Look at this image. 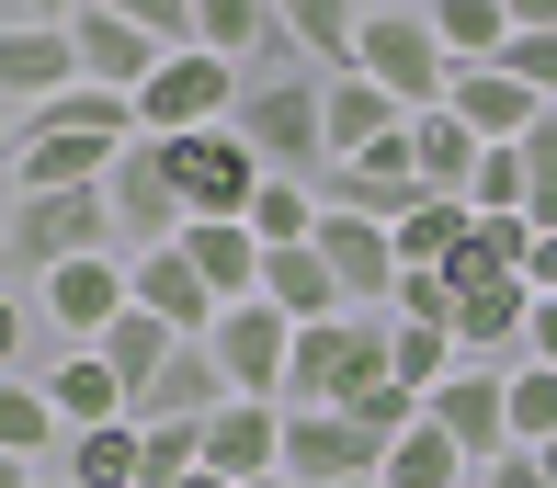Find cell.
Instances as JSON below:
<instances>
[{
    "label": "cell",
    "mask_w": 557,
    "mask_h": 488,
    "mask_svg": "<svg viewBox=\"0 0 557 488\" xmlns=\"http://www.w3.org/2000/svg\"><path fill=\"white\" fill-rule=\"evenodd\" d=\"M114 193H12V216H0V273H12V306L46 296L69 262H91V250H114Z\"/></svg>",
    "instance_id": "cell-1"
},
{
    "label": "cell",
    "mask_w": 557,
    "mask_h": 488,
    "mask_svg": "<svg viewBox=\"0 0 557 488\" xmlns=\"http://www.w3.org/2000/svg\"><path fill=\"white\" fill-rule=\"evenodd\" d=\"M398 375V329L375 318H331V329H296V364H285V409H352L364 387Z\"/></svg>",
    "instance_id": "cell-2"
},
{
    "label": "cell",
    "mask_w": 557,
    "mask_h": 488,
    "mask_svg": "<svg viewBox=\"0 0 557 488\" xmlns=\"http://www.w3.org/2000/svg\"><path fill=\"white\" fill-rule=\"evenodd\" d=\"M69 91H81V35H69V12H12L0 23V102H12V137L46 125Z\"/></svg>",
    "instance_id": "cell-3"
},
{
    "label": "cell",
    "mask_w": 557,
    "mask_h": 488,
    "mask_svg": "<svg viewBox=\"0 0 557 488\" xmlns=\"http://www.w3.org/2000/svg\"><path fill=\"white\" fill-rule=\"evenodd\" d=\"M239 91H250V68H227V58H171L160 80L137 91V125H148V148H171V137H206V125H227L239 114Z\"/></svg>",
    "instance_id": "cell-4"
},
{
    "label": "cell",
    "mask_w": 557,
    "mask_h": 488,
    "mask_svg": "<svg viewBox=\"0 0 557 488\" xmlns=\"http://www.w3.org/2000/svg\"><path fill=\"white\" fill-rule=\"evenodd\" d=\"M364 80H375V91H398L410 114H444L455 58H444L433 12H364Z\"/></svg>",
    "instance_id": "cell-5"
},
{
    "label": "cell",
    "mask_w": 557,
    "mask_h": 488,
    "mask_svg": "<svg viewBox=\"0 0 557 488\" xmlns=\"http://www.w3.org/2000/svg\"><path fill=\"white\" fill-rule=\"evenodd\" d=\"M285 477L296 488H364V477H387V443L352 409H285Z\"/></svg>",
    "instance_id": "cell-6"
},
{
    "label": "cell",
    "mask_w": 557,
    "mask_h": 488,
    "mask_svg": "<svg viewBox=\"0 0 557 488\" xmlns=\"http://www.w3.org/2000/svg\"><path fill=\"white\" fill-rule=\"evenodd\" d=\"M114 227H125V250H137V262H160V250H183L194 239V204L183 193H171V160H160V148H125V160H114Z\"/></svg>",
    "instance_id": "cell-7"
},
{
    "label": "cell",
    "mask_w": 557,
    "mask_h": 488,
    "mask_svg": "<svg viewBox=\"0 0 557 488\" xmlns=\"http://www.w3.org/2000/svg\"><path fill=\"white\" fill-rule=\"evenodd\" d=\"M69 35H81V80L91 91H125V102H137L171 68V46L148 35V12H69Z\"/></svg>",
    "instance_id": "cell-8"
},
{
    "label": "cell",
    "mask_w": 557,
    "mask_h": 488,
    "mask_svg": "<svg viewBox=\"0 0 557 488\" xmlns=\"http://www.w3.org/2000/svg\"><path fill=\"white\" fill-rule=\"evenodd\" d=\"M216 364H227V387H239V398H273V409H285L296 318H285V306H262V296H250V306H227V318H216Z\"/></svg>",
    "instance_id": "cell-9"
},
{
    "label": "cell",
    "mask_w": 557,
    "mask_h": 488,
    "mask_svg": "<svg viewBox=\"0 0 557 488\" xmlns=\"http://www.w3.org/2000/svg\"><path fill=\"white\" fill-rule=\"evenodd\" d=\"M125 148L103 137H58V125H35V137H12V193H103Z\"/></svg>",
    "instance_id": "cell-10"
},
{
    "label": "cell",
    "mask_w": 557,
    "mask_h": 488,
    "mask_svg": "<svg viewBox=\"0 0 557 488\" xmlns=\"http://www.w3.org/2000/svg\"><path fill=\"white\" fill-rule=\"evenodd\" d=\"M206 466H216L227 488L285 477V409H273V398H227L216 421H206Z\"/></svg>",
    "instance_id": "cell-11"
},
{
    "label": "cell",
    "mask_w": 557,
    "mask_h": 488,
    "mask_svg": "<svg viewBox=\"0 0 557 488\" xmlns=\"http://www.w3.org/2000/svg\"><path fill=\"white\" fill-rule=\"evenodd\" d=\"M444 114H467V125H478V137H490V148H523V137H535V125L557 114V102H535V91L512 80V68H455Z\"/></svg>",
    "instance_id": "cell-12"
},
{
    "label": "cell",
    "mask_w": 557,
    "mask_h": 488,
    "mask_svg": "<svg viewBox=\"0 0 557 488\" xmlns=\"http://www.w3.org/2000/svg\"><path fill=\"white\" fill-rule=\"evenodd\" d=\"M46 454H69V421H58V398H46L35 375H0V466H12V477H58Z\"/></svg>",
    "instance_id": "cell-13"
},
{
    "label": "cell",
    "mask_w": 557,
    "mask_h": 488,
    "mask_svg": "<svg viewBox=\"0 0 557 488\" xmlns=\"http://www.w3.org/2000/svg\"><path fill=\"white\" fill-rule=\"evenodd\" d=\"M319 262L342 273V296H352V306H375V296L398 306V227H364V216H331V227H319Z\"/></svg>",
    "instance_id": "cell-14"
},
{
    "label": "cell",
    "mask_w": 557,
    "mask_h": 488,
    "mask_svg": "<svg viewBox=\"0 0 557 488\" xmlns=\"http://www.w3.org/2000/svg\"><path fill=\"white\" fill-rule=\"evenodd\" d=\"M183 262L216 285V306H250V296H262V262H273V250L250 239V216H206V227L183 239Z\"/></svg>",
    "instance_id": "cell-15"
},
{
    "label": "cell",
    "mask_w": 557,
    "mask_h": 488,
    "mask_svg": "<svg viewBox=\"0 0 557 488\" xmlns=\"http://www.w3.org/2000/svg\"><path fill=\"white\" fill-rule=\"evenodd\" d=\"M262 306H285L296 329H331V318H352L342 273L319 262V239H308V250H273V262H262Z\"/></svg>",
    "instance_id": "cell-16"
},
{
    "label": "cell",
    "mask_w": 557,
    "mask_h": 488,
    "mask_svg": "<svg viewBox=\"0 0 557 488\" xmlns=\"http://www.w3.org/2000/svg\"><path fill=\"white\" fill-rule=\"evenodd\" d=\"M227 398H239V387H227L216 341H183V352H171V375H160V387L137 398V421H194V431H206V421H216Z\"/></svg>",
    "instance_id": "cell-17"
},
{
    "label": "cell",
    "mask_w": 557,
    "mask_h": 488,
    "mask_svg": "<svg viewBox=\"0 0 557 488\" xmlns=\"http://www.w3.org/2000/svg\"><path fill=\"white\" fill-rule=\"evenodd\" d=\"M46 398H58L69 443H81V431H103V421H137V398H125V375L103 364V352H58V375H46Z\"/></svg>",
    "instance_id": "cell-18"
},
{
    "label": "cell",
    "mask_w": 557,
    "mask_h": 488,
    "mask_svg": "<svg viewBox=\"0 0 557 488\" xmlns=\"http://www.w3.org/2000/svg\"><path fill=\"white\" fill-rule=\"evenodd\" d=\"M137 306H148V318H171L183 341H216V318H227V306H216V285H206V273L183 262V250L137 262Z\"/></svg>",
    "instance_id": "cell-19"
},
{
    "label": "cell",
    "mask_w": 557,
    "mask_h": 488,
    "mask_svg": "<svg viewBox=\"0 0 557 488\" xmlns=\"http://www.w3.org/2000/svg\"><path fill=\"white\" fill-rule=\"evenodd\" d=\"M410 148H421V193H478V171H490V137H478L467 114H410Z\"/></svg>",
    "instance_id": "cell-20"
},
{
    "label": "cell",
    "mask_w": 557,
    "mask_h": 488,
    "mask_svg": "<svg viewBox=\"0 0 557 488\" xmlns=\"http://www.w3.org/2000/svg\"><path fill=\"white\" fill-rule=\"evenodd\" d=\"M467 239H478V204L421 193L410 216H398V273H455V262H467Z\"/></svg>",
    "instance_id": "cell-21"
},
{
    "label": "cell",
    "mask_w": 557,
    "mask_h": 488,
    "mask_svg": "<svg viewBox=\"0 0 557 488\" xmlns=\"http://www.w3.org/2000/svg\"><path fill=\"white\" fill-rule=\"evenodd\" d=\"M319 91H331V160H364V148H387L398 125H410V102L375 91L364 68H352V80H319Z\"/></svg>",
    "instance_id": "cell-22"
},
{
    "label": "cell",
    "mask_w": 557,
    "mask_h": 488,
    "mask_svg": "<svg viewBox=\"0 0 557 488\" xmlns=\"http://www.w3.org/2000/svg\"><path fill=\"white\" fill-rule=\"evenodd\" d=\"M58 477H69V488H148V431H137V421L81 431V443L58 454Z\"/></svg>",
    "instance_id": "cell-23"
},
{
    "label": "cell",
    "mask_w": 557,
    "mask_h": 488,
    "mask_svg": "<svg viewBox=\"0 0 557 488\" xmlns=\"http://www.w3.org/2000/svg\"><path fill=\"white\" fill-rule=\"evenodd\" d=\"M91 352H103V364L125 375V398H148V387L171 375V352H183V329H171V318H148V306H125V318H114Z\"/></svg>",
    "instance_id": "cell-24"
},
{
    "label": "cell",
    "mask_w": 557,
    "mask_h": 488,
    "mask_svg": "<svg viewBox=\"0 0 557 488\" xmlns=\"http://www.w3.org/2000/svg\"><path fill=\"white\" fill-rule=\"evenodd\" d=\"M375 488H478V466L455 454V431L433 421V409H421V431L387 443V477H375Z\"/></svg>",
    "instance_id": "cell-25"
},
{
    "label": "cell",
    "mask_w": 557,
    "mask_h": 488,
    "mask_svg": "<svg viewBox=\"0 0 557 488\" xmlns=\"http://www.w3.org/2000/svg\"><path fill=\"white\" fill-rule=\"evenodd\" d=\"M433 35L455 68H500L512 58V0H433Z\"/></svg>",
    "instance_id": "cell-26"
},
{
    "label": "cell",
    "mask_w": 557,
    "mask_h": 488,
    "mask_svg": "<svg viewBox=\"0 0 557 488\" xmlns=\"http://www.w3.org/2000/svg\"><path fill=\"white\" fill-rule=\"evenodd\" d=\"M546 443H557V375L512 364V454H546Z\"/></svg>",
    "instance_id": "cell-27"
},
{
    "label": "cell",
    "mask_w": 557,
    "mask_h": 488,
    "mask_svg": "<svg viewBox=\"0 0 557 488\" xmlns=\"http://www.w3.org/2000/svg\"><path fill=\"white\" fill-rule=\"evenodd\" d=\"M523 216H535V239H557V114L523 137Z\"/></svg>",
    "instance_id": "cell-28"
},
{
    "label": "cell",
    "mask_w": 557,
    "mask_h": 488,
    "mask_svg": "<svg viewBox=\"0 0 557 488\" xmlns=\"http://www.w3.org/2000/svg\"><path fill=\"white\" fill-rule=\"evenodd\" d=\"M398 329H455V285L444 273H398Z\"/></svg>",
    "instance_id": "cell-29"
},
{
    "label": "cell",
    "mask_w": 557,
    "mask_h": 488,
    "mask_svg": "<svg viewBox=\"0 0 557 488\" xmlns=\"http://www.w3.org/2000/svg\"><path fill=\"white\" fill-rule=\"evenodd\" d=\"M523 364L557 375V296H535V329H523Z\"/></svg>",
    "instance_id": "cell-30"
},
{
    "label": "cell",
    "mask_w": 557,
    "mask_h": 488,
    "mask_svg": "<svg viewBox=\"0 0 557 488\" xmlns=\"http://www.w3.org/2000/svg\"><path fill=\"white\" fill-rule=\"evenodd\" d=\"M478 488H557V477L535 466V454H500V466H490V477H478Z\"/></svg>",
    "instance_id": "cell-31"
},
{
    "label": "cell",
    "mask_w": 557,
    "mask_h": 488,
    "mask_svg": "<svg viewBox=\"0 0 557 488\" xmlns=\"http://www.w3.org/2000/svg\"><path fill=\"white\" fill-rule=\"evenodd\" d=\"M523 285H535V296H557V239H535V262H523Z\"/></svg>",
    "instance_id": "cell-32"
},
{
    "label": "cell",
    "mask_w": 557,
    "mask_h": 488,
    "mask_svg": "<svg viewBox=\"0 0 557 488\" xmlns=\"http://www.w3.org/2000/svg\"><path fill=\"white\" fill-rule=\"evenodd\" d=\"M183 488H227V477H216V466H194V477H183Z\"/></svg>",
    "instance_id": "cell-33"
},
{
    "label": "cell",
    "mask_w": 557,
    "mask_h": 488,
    "mask_svg": "<svg viewBox=\"0 0 557 488\" xmlns=\"http://www.w3.org/2000/svg\"><path fill=\"white\" fill-rule=\"evenodd\" d=\"M535 466H546V477H557V443H546V454H535Z\"/></svg>",
    "instance_id": "cell-34"
},
{
    "label": "cell",
    "mask_w": 557,
    "mask_h": 488,
    "mask_svg": "<svg viewBox=\"0 0 557 488\" xmlns=\"http://www.w3.org/2000/svg\"><path fill=\"white\" fill-rule=\"evenodd\" d=\"M35 488H69V477H35Z\"/></svg>",
    "instance_id": "cell-35"
},
{
    "label": "cell",
    "mask_w": 557,
    "mask_h": 488,
    "mask_svg": "<svg viewBox=\"0 0 557 488\" xmlns=\"http://www.w3.org/2000/svg\"><path fill=\"white\" fill-rule=\"evenodd\" d=\"M364 488H375V477H364Z\"/></svg>",
    "instance_id": "cell-36"
}]
</instances>
